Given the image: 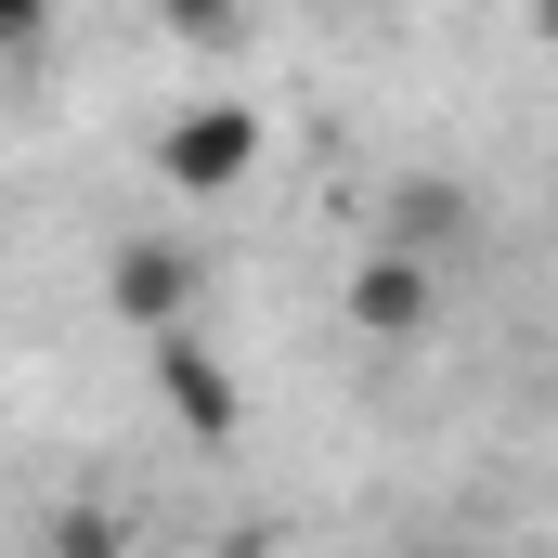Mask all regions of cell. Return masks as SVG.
Wrapping results in <instances>:
<instances>
[{
	"label": "cell",
	"mask_w": 558,
	"mask_h": 558,
	"mask_svg": "<svg viewBox=\"0 0 558 558\" xmlns=\"http://www.w3.org/2000/svg\"><path fill=\"white\" fill-rule=\"evenodd\" d=\"M247 169H260V105H182V118L156 131V182H169L182 208L234 195Z\"/></svg>",
	"instance_id": "cell-1"
},
{
	"label": "cell",
	"mask_w": 558,
	"mask_h": 558,
	"mask_svg": "<svg viewBox=\"0 0 558 558\" xmlns=\"http://www.w3.org/2000/svg\"><path fill=\"white\" fill-rule=\"evenodd\" d=\"M105 299H118V325H131L143 351H156V338H195V247H182V234H131V247L105 260Z\"/></svg>",
	"instance_id": "cell-2"
},
{
	"label": "cell",
	"mask_w": 558,
	"mask_h": 558,
	"mask_svg": "<svg viewBox=\"0 0 558 558\" xmlns=\"http://www.w3.org/2000/svg\"><path fill=\"white\" fill-rule=\"evenodd\" d=\"M428 312H441V274H428L416 247L351 260V325H364V338H428Z\"/></svg>",
	"instance_id": "cell-3"
},
{
	"label": "cell",
	"mask_w": 558,
	"mask_h": 558,
	"mask_svg": "<svg viewBox=\"0 0 558 558\" xmlns=\"http://www.w3.org/2000/svg\"><path fill=\"white\" fill-rule=\"evenodd\" d=\"M143 364H156V390L182 403L195 441H234V428H247V390H234V364H208V338H156Z\"/></svg>",
	"instance_id": "cell-4"
}]
</instances>
